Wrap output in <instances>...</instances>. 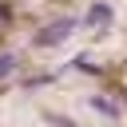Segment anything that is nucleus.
I'll return each instance as SVG.
<instances>
[{
  "mask_svg": "<svg viewBox=\"0 0 127 127\" xmlns=\"http://www.w3.org/2000/svg\"><path fill=\"white\" fill-rule=\"evenodd\" d=\"M0 20H8V8H4V4H0Z\"/></svg>",
  "mask_w": 127,
  "mask_h": 127,
  "instance_id": "obj_5",
  "label": "nucleus"
},
{
  "mask_svg": "<svg viewBox=\"0 0 127 127\" xmlns=\"http://www.w3.org/2000/svg\"><path fill=\"white\" fill-rule=\"evenodd\" d=\"M91 107H95V111H103V115H111V119L119 115V107H115L111 99H103V95H91Z\"/></svg>",
  "mask_w": 127,
  "mask_h": 127,
  "instance_id": "obj_3",
  "label": "nucleus"
},
{
  "mask_svg": "<svg viewBox=\"0 0 127 127\" xmlns=\"http://www.w3.org/2000/svg\"><path fill=\"white\" fill-rule=\"evenodd\" d=\"M83 24H91V28H103V24H111V4H103V0H95V4L87 8V16H83Z\"/></svg>",
  "mask_w": 127,
  "mask_h": 127,
  "instance_id": "obj_2",
  "label": "nucleus"
},
{
  "mask_svg": "<svg viewBox=\"0 0 127 127\" xmlns=\"http://www.w3.org/2000/svg\"><path fill=\"white\" fill-rule=\"evenodd\" d=\"M75 28H79V20H71V16H67V20H56V24H48L44 32H36V48H56V44H64Z\"/></svg>",
  "mask_w": 127,
  "mask_h": 127,
  "instance_id": "obj_1",
  "label": "nucleus"
},
{
  "mask_svg": "<svg viewBox=\"0 0 127 127\" xmlns=\"http://www.w3.org/2000/svg\"><path fill=\"white\" fill-rule=\"evenodd\" d=\"M16 71V56H0V79Z\"/></svg>",
  "mask_w": 127,
  "mask_h": 127,
  "instance_id": "obj_4",
  "label": "nucleus"
}]
</instances>
